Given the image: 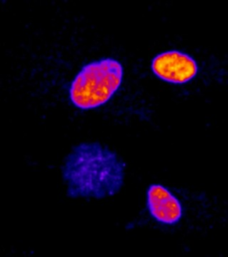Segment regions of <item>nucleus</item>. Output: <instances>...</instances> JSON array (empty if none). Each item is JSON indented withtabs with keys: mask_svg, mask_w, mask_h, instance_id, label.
Instances as JSON below:
<instances>
[{
	"mask_svg": "<svg viewBox=\"0 0 228 257\" xmlns=\"http://www.w3.org/2000/svg\"><path fill=\"white\" fill-rule=\"evenodd\" d=\"M66 195L78 199H104L117 195L125 182L126 163L99 142L73 147L61 168Z\"/></svg>",
	"mask_w": 228,
	"mask_h": 257,
	"instance_id": "obj_1",
	"label": "nucleus"
},
{
	"mask_svg": "<svg viewBox=\"0 0 228 257\" xmlns=\"http://www.w3.org/2000/svg\"><path fill=\"white\" fill-rule=\"evenodd\" d=\"M123 76V65L114 58L85 64L72 80L69 89L70 100L82 110L100 107L119 90Z\"/></svg>",
	"mask_w": 228,
	"mask_h": 257,
	"instance_id": "obj_2",
	"label": "nucleus"
},
{
	"mask_svg": "<svg viewBox=\"0 0 228 257\" xmlns=\"http://www.w3.org/2000/svg\"><path fill=\"white\" fill-rule=\"evenodd\" d=\"M151 68L155 76L171 84H184L194 79L199 72L195 59L187 53L168 50L153 57Z\"/></svg>",
	"mask_w": 228,
	"mask_h": 257,
	"instance_id": "obj_3",
	"label": "nucleus"
},
{
	"mask_svg": "<svg viewBox=\"0 0 228 257\" xmlns=\"http://www.w3.org/2000/svg\"><path fill=\"white\" fill-rule=\"evenodd\" d=\"M146 205L151 216L162 224H176L183 216L180 200L163 185L149 186L146 191Z\"/></svg>",
	"mask_w": 228,
	"mask_h": 257,
	"instance_id": "obj_4",
	"label": "nucleus"
}]
</instances>
